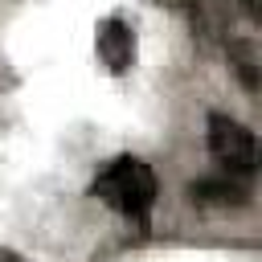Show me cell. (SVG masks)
I'll use <instances>...</instances> for the list:
<instances>
[{
	"label": "cell",
	"mask_w": 262,
	"mask_h": 262,
	"mask_svg": "<svg viewBox=\"0 0 262 262\" xmlns=\"http://www.w3.org/2000/svg\"><path fill=\"white\" fill-rule=\"evenodd\" d=\"M90 196H98L106 209H115L119 217H127L131 225H147V213L156 205V176L143 160L135 156H119L111 164L98 168L94 184H90Z\"/></svg>",
	"instance_id": "cell-1"
},
{
	"label": "cell",
	"mask_w": 262,
	"mask_h": 262,
	"mask_svg": "<svg viewBox=\"0 0 262 262\" xmlns=\"http://www.w3.org/2000/svg\"><path fill=\"white\" fill-rule=\"evenodd\" d=\"M209 156L221 164V172L229 176H250L258 164V143L254 135L229 119V115H209Z\"/></svg>",
	"instance_id": "cell-2"
},
{
	"label": "cell",
	"mask_w": 262,
	"mask_h": 262,
	"mask_svg": "<svg viewBox=\"0 0 262 262\" xmlns=\"http://www.w3.org/2000/svg\"><path fill=\"white\" fill-rule=\"evenodd\" d=\"M98 57L115 70V74H123L127 66H131V57H135V37H131V29L119 20V16H106L102 25H98Z\"/></svg>",
	"instance_id": "cell-3"
},
{
	"label": "cell",
	"mask_w": 262,
	"mask_h": 262,
	"mask_svg": "<svg viewBox=\"0 0 262 262\" xmlns=\"http://www.w3.org/2000/svg\"><path fill=\"white\" fill-rule=\"evenodd\" d=\"M188 192H192V201H201V205H246V184H237V176H229V172L205 176V180H196Z\"/></svg>",
	"instance_id": "cell-4"
},
{
	"label": "cell",
	"mask_w": 262,
	"mask_h": 262,
	"mask_svg": "<svg viewBox=\"0 0 262 262\" xmlns=\"http://www.w3.org/2000/svg\"><path fill=\"white\" fill-rule=\"evenodd\" d=\"M233 57H237V70H242L246 86L254 90V86H258V78H254V53H250V45H237V49H233Z\"/></svg>",
	"instance_id": "cell-5"
},
{
	"label": "cell",
	"mask_w": 262,
	"mask_h": 262,
	"mask_svg": "<svg viewBox=\"0 0 262 262\" xmlns=\"http://www.w3.org/2000/svg\"><path fill=\"white\" fill-rule=\"evenodd\" d=\"M242 8L250 12V20H258V0H242Z\"/></svg>",
	"instance_id": "cell-6"
},
{
	"label": "cell",
	"mask_w": 262,
	"mask_h": 262,
	"mask_svg": "<svg viewBox=\"0 0 262 262\" xmlns=\"http://www.w3.org/2000/svg\"><path fill=\"white\" fill-rule=\"evenodd\" d=\"M0 262H25V258H20V254H12V250H4V246H0Z\"/></svg>",
	"instance_id": "cell-7"
}]
</instances>
